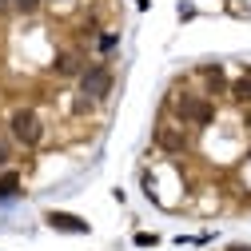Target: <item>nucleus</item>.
Instances as JSON below:
<instances>
[{
	"label": "nucleus",
	"mask_w": 251,
	"mask_h": 251,
	"mask_svg": "<svg viewBox=\"0 0 251 251\" xmlns=\"http://www.w3.org/2000/svg\"><path fill=\"white\" fill-rule=\"evenodd\" d=\"M116 48H120V36L116 32H100L96 36V52L100 56H116Z\"/></svg>",
	"instance_id": "obj_9"
},
{
	"label": "nucleus",
	"mask_w": 251,
	"mask_h": 251,
	"mask_svg": "<svg viewBox=\"0 0 251 251\" xmlns=\"http://www.w3.org/2000/svg\"><path fill=\"white\" fill-rule=\"evenodd\" d=\"M48 224L60 227V231H88L84 219H76V215H60V211H48Z\"/></svg>",
	"instance_id": "obj_7"
},
{
	"label": "nucleus",
	"mask_w": 251,
	"mask_h": 251,
	"mask_svg": "<svg viewBox=\"0 0 251 251\" xmlns=\"http://www.w3.org/2000/svg\"><path fill=\"white\" fill-rule=\"evenodd\" d=\"M176 120L187 124V128H207V124H215V100L211 96L179 92V96H176Z\"/></svg>",
	"instance_id": "obj_1"
},
{
	"label": "nucleus",
	"mask_w": 251,
	"mask_h": 251,
	"mask_svg": "<svg viewBox=\"0 0 251 251\" xmlns=\"http://www.w3.org/2000/svg\"><path fill=\"white\" fill-rule=\"evenodd\" d=\"M40 4H44V0H12V12L16 16H36Z\"/></svg>",
	"instance_id": "obj_10"
},
{
	"label": "nucleus",
	"mask_w": 251,
	"mask_h": 251,
	"mask_svg": "<svg viewBox=\"0 0 251 251\" xmlns=\"http://www.w3.org/2000/svg\"><path fill=\"white\" fill-rule=\"evenodd\" d=\"M200 80L207 84L211 96H219V92H227V88H231V80L224 76V68H219V64H203V68H200Z\"/></svg>",
	"instance_id": "obj_5"
},
{
	"label": "nucleus",
	"mask_w": 251,
	"mask_h": 251,
	"mask_svg": "<svg viewBox=\"0 0 251 251\" xmlns=\"http://www.w3.org/2000/svg\"><path fill=\"white\" fill-rule=\"evenodd\" d=\"M112 84H116V76H112V68H108V64H88V68L76 76V88H80V96L96 100V104L112 96Z\"/></svg>",
	"instance_id": "obj_2"
},
{
	"label": "nucleus",
	"mask_w": 251,
	"mask_h": 251,
	"mask_svg": "<svg viewBox=\"0 0 251 251\" xmlns=\"http://www.w3.org/2000/svg\"><path fill=\"white\" fill-rule=\"evenodd\" d=\"M52 72H56V76H80V72H84V60H80L76 52H60L56 64H52Z\"/></svg>",
	"instance_id": "obj_6"
},
{
	"label": "nucleus",
	"mask_w": 251,
	"mask_h": 251,
	"mask_svg": "<svg viewBox=\"0 0 251 251\" xmlns=\"http://www.w3.org/2000/svg\"><path fill=\"white\" fill-rule=\"evenodd\" d=\"M52 4H68V0H52Z\"/></svg>",
	"instance_id": "obj_14"
},
{
	"label": "nucleus",
	"mask_w": 251,
	"mask_h": 251,
	"mask_svg": "<svg viewBox=\"0 0 251 251\" xmlns=\"http://www.w3.org/2000/svg\"><path fill=\"white\" fill-rule=\"evenodd\" d=\"M12 160V148H8V140H0V168H4Z\"/></svg>",
	"instance_id": "obj_12"
},
{
	"label": "nucleus",
	"mask_w": 251,
	"mask_h": 251,
	"mask_svg": "<svg viewBox=\"0 0 251 251\" xmlns=\"http://www.w3.org/2000/svg\"><path fill=\"white\" fill-rule=\"evenodd\" d=\"M227 251H251V247H239V243H235V247H227Z\"/></svg>",
	"instance_id": "obj_13"
},
{
	"label": "nucleus",
	"mask_w": 251,
	"mask_h": 251,
	"mask_svg": "<svg viewBox=\"0 0 251 251\" xmlns=\"http://www.w3.org/2000/svg\"><path fill=\"white\" fill-rule=\"evenodd\" d=\"M20 187V176L16 172H8V176H0V196H8V192H16Z\"/></svg>",
	"instance_id": "obj_11"
},
{
	"label": "nucleus",
	"mask_w": 251,
	"mask_h": 251,
	"mask_svg": "<svg viewBox=\"0 0 251 251\" xmlns=\"http://www.w3.org/2000/svg\"><path fill=\"white\" fill-rule=\"evenodd\" d=\"M227 92H231V100H235V104H251V72L239 76V80H231Z\"/></svg>",
	"instance_id": "obj_8"
},
{
	"label": "nucleus",
	"mask_w": 251,
	"mask_h": 251,
	"mask_svg": "<svg viewBox=\"0 0 251 251\" xmlns=\"http://www.w3.org/2000/svg\"><path fill=\"white\" fill-rule=\"evenodd\" d=\"M155 144H160L164 151H183V148H187V136H183L179 128H172V124L160 120V128H155Z\"/></svg>",
	"instance_id": "obj_4"
},
{
	"label": "nucleus",
	"mask_w": 251,
	"mask_h": 251,
	"mask_svg": "<svg viewBox=\"0 0 251 251\" xmlns=\"http://www.w3.org/2000/svg\"><path fill=\"white\" fill-rule=\"evenodd\" d=\"M8 132H12L16 144L36 148V144L44 140V124H40V116H36L32 108H16V112L8 116Z\"/></svg>",
	"instance_id": "obj_3"
}]
</instances>
